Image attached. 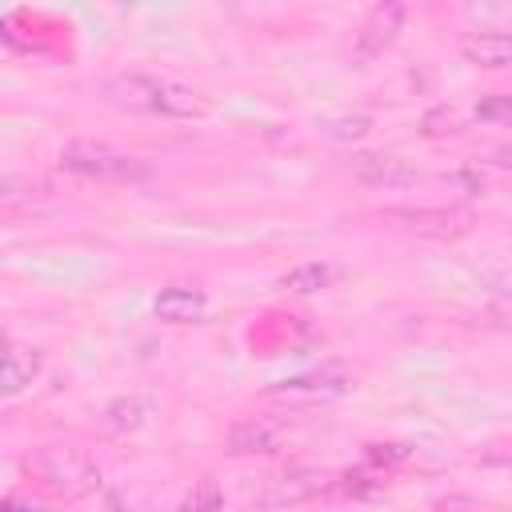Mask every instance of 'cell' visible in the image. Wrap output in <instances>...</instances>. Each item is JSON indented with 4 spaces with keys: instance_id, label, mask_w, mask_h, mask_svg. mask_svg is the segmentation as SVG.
<instances>
[{
    "instance_id": "obj_1",
    "label": "cell",
    "mask_w": 512,
    "mask_h": 512,
    "mask_svg": "<svg viewBox=\"0 0 512 512\" xmlns=\"http://www.w3.org/2000/svg\"><path fill=\"white\" fill-rule=\"evenodd\" d=\"M24 472L36 476L48 492L56 496H84L100 484V468L84 448H68V444H48L24 456Z\"/></svg>"
},
{
    "instance_id": "obj_2",
    "label": "cell",
    "mask_w": 512,
    "mask_h": 512,
    "mask_svg": "<svg viewBox=\"0 0 512 512\" xmlns=\"http://www.w3.org/2000/svg\"><path fill=\"white\" fill-rule=\"evenodd\" d=\"M60 164L72 176L100 180V184H132V180H148L152 176L148 160H140L132 152H120V148H112L104 140H72V144H64Z\"/></svg>"
},
{
    "instance_id": "obj_3",
    "label": "cell",
    "mask_w": 512,
    "mask_h": 512,
    "mask_svg": "<svg viewBox=\"0 0 512 512\" xmlns=\"http://www.w3.org/2000/svg\"><path fill=\"white\" fill-rule=\"evenodd\" d=\"M380 216L400 220L404 228L420 232V236H436V240H456L472 228V212L464 204H400V208H384Z\"/></svg>"
},
{
    "instance_id": "obj_4",
    "label": "cell",
    "mask_w": 512,
    "mask_h": 512,
    "mask_svg": "<svg viewBox=\"0 0 512 512\" xmlns=\"http://www.w3.org/2000/svg\"><path fill=\"white\" fill-rule=\"evenodd\" d=\"M348 392V372L336 368V364H324V368H312V372H300V376H288L280 384H272V400L280 404H292V408H312V404H324V400H336Z\"/></svg>"
},
{
    "instance_id": "obj_5",
    "label": "cell",
    "mask_w": 512,
    "mask_h": 512,
    "mask_svg": "<svg viewBox=\"0 0 512 512\" xmlns=\"http://www.w3.org/2000/svg\"><path fill=\"white\" fill-rule=\"evenodd\" d=\"M348 172L368 188H412L420 168L396 152H356L348 156Z\"/></svg>"
},
{
    "instance_id": "obj_6",
    "label": "cell",
    "mask_w": 512,
    "mask_h": 512,
    "mask_svg": "<svg viewBox=\"0 0 512 512\" xmlns=\"http://www.w3.org/2000/svg\"><path fill=\"white\" fill-rule=\"evenodd\" d=\"M404 16H408V8H404L400 0L376 4V8L364 16L360 32H356V56H360V60H372V56H380L384 48H392V40H396L400 28H404Z\"/></svg>"
},
{
    "instance_id": "obj_7",
    "label": "cell",
    "mask_w": 512,
    "mask_h": 512,
    "mask_svg": "<svg viewBox=\"0 0 512 512\" xmlns=\"http://www.w3.org/2000/svg\"><path fill=\"white\" fill-rule=\"evenodd\" d=\"M280 440H284V420L276 416H240L224 436L232 456H268L280 448Z\"/></svg>"
},
{
    "instance_id": "obj_8",
    "label": "cell",
    "mask_w": 512,
    "mask_h": 512,
    "mask_svg": "<svg viewBox=\"0 0 512 512\" xmlns=\"http://www.w3.org/2000/svg\"><path fill=\"white\" fill-rule=\"evenodd\" d=\"M324 484H328V480H324V472H316V468H288V472H280V476H272V480L264 484L260 504H264V508H292V504H304V500L320 496Z\"/></svg>"
},
{
    "instance_id": "obj_9",
    "label": "cell",
    "mask_w": 512,
    "mask_h": 512,
    "mask_svg": "<svg viewBox=\"0 0 512 512\" xmlns=\"http://www.w3.org/2000/svg\"><path fill=\"white\" fill-rule=\"evenodd\" d=\"M460 56L476 68H512V28H476L460 36Z\"/></svg>"
},
{
    "instance_id": "obj_10",
    "label": "cell",
    "mask_w": 512,
    "mask_h": 512,
    "mask_svg": "<svg viewBox=\"0 0 512 512\" xmlns=\"http://www.w3.org/2000/svg\"><path fill=\"white\" fill-rule=\"evenodd\" d=\"M104 100L116 104V108H128V112H156L160 80H156V76H144V72L108 76V80H104Z\"/></svg>"
},
{
    "instance_id": "obj_11",
    "label": "cell",
    "mask_w": 512,
    "mask_h": 512,
    "mask_svg": "<svg viewBox=\"0 0 512 512\" xmlns=\"http://www.w3.org/2000/svg\"><path fill=\"white\" fill-rule=\"evenodd\" d=\"M152 312L168 324H200L208 312V300L196 288H164V292H156Z\"/></svg>"
},
{
    "instance_id": "obj_12",
    "label": "cell",
    "mask_w": 512,
    "mask_h": 512,
    "mask_svg": "<svg viewBox=\"0 0 512 512\" xmlns=\"http://www.w3.org/2000/svg\"><path fill=\"white\" fill-rule=\"evenodd\" d=\"M156 112H160V116H172V120H192V116H204L208 104H204V96H200L196 88L176 84V80H160Z\"/></svg>"
},
{
    "instance_id": "obj_13",
    "label": "cell",
    "mask_w": 512,
    "mask_h": 512,
    "mask_svg": "<svg viewBox=\"0 0 512 512\" xmlns=\"http://www.w3.org/2000/svg\"><path fill=\"white\" fill-rule=\"evenodd\" d=\"M40 352L36 348H28V344H8V352H4V392L8 396H16V392H24L36 376H40Z\"/></svg>"
},
{
    "instance_id": "obj_14",
    "label": "cell",
    "mask_w": 512,
    "mask_h": 512,
    "mask_svg": "<svg viewBox=\"0 0 512 512\" xmlns=\"http://www.w3.org/2000/svg\"><path fill=\"white\" fill-rule=\"evenodd\" d=\"M336 276H340V272H336L332 264H324V260H308V264L288 268V272L280 276V288H284V292H292V296H312V292L332 288V280H336Z\"/></svg>"
},
{
    "instance_id": "obj_15",
    "label": "cell",
    "mask_w": 512,
    "mask_h": 512,
    "mask_svg": "<svg viewBox=\"0 0 512 512\" xmlns=\"http://www.w3.org/2000/svg\"><path fill=\"white\" fill-rule=\"evenodd\" d=\"M144 420H148V404L140 400V396H128V400H116V404H108V412H104V424L116 432V436H124V432H136V428H144Z\"/></svg>"
},
{
    "instance_id": "obj_16",
    "label": "cell",
    "mask_w": 512,
    "mask_h": 512,
    "mask_svg": "<svg viewBox=\"0 0 512 512\" xmlns=\"http://www.w3.org/2000/svg\"><path fill=\"white\" fill-rule=\"evenodd\" d=\"M220 508H224V492H220V484H216L212 476H200V480L184 492V500H180L176 512H220Z\"/></svg>"
},
{
    "instance_id": "obj_17",
    "label": "cell",
    "mask_w": 512,
    "mask_h": 512,
    "mask_svg": "<svg viewBox=\"0 0 512 512\" xmlns=\"http://www.w3.org/2000/svg\"><path fill=\"white\" fill-rule=\"evenodd\" d=\"M472 116L480 124H492V128H512V92H496V96L476 100Z\"/></svg>"
},
{
    "instance_id": "obj_18",
    "label": "cell",
    "mask_w": 512,
    "mask_h": 512,
    "mask_svg": "<svg viewBox=\"0 0 512 512\" xmlns=\"http://www.w3.org/2000/svg\"><path fill=\"white\" fill-rule=\"evenodd\" d=\"M324 132H328V136H336V140H360V136H368V132H372V116H364V112L336 116V120H328V124H324Z\"/></svg>"
},
{
    "instance_id": "obj_19",
    "label": "cell",
    "mask_w": 512,
    "mask_h": 512,
    "mask_svg": "<svg viewBox=\"0 0 512 512\" xmlns=\"http://www.w3.org/2000/svg\"><path fill=\"white\" fill-rule=\"evenodd\" d=\"M456 128H460L456 108H432V112H424V120H420V132H424V136H452Z\"/></svg>"
},
{
    "instance_id": "obj_20",
    "label": "cell",
    "mask_w": 512,
    "mask_h": 512,
    "mask_svg": "<svg viewBox=\"0 0 512 512\" xmlns=\"http://www.w3.org/2000/svg\"><path fill=\"white\" fill-rule=\"evenodd\" d=\"M340 480H344L340 484L344 496H368V492H376L384 484V472H344Z\"/></svg>"
},
{
    "instance_id": "obj_21",
    "label": "cell",
    "mask_w": 512,
    "mask_h": 512,
    "mask_svg": "<svg viewBox=\"0 0 512 512\" xmlns=\"http://www.w3.org/2000/svg\"><path fill=\"white\" fill-rule=\"evenodd\" d=\"M364 460L368 464H400V460H408V448H400V444H368L364 448Z\"/></svg>"
},
{
    "instance_id": "obj_22",
    "label": "cell",
    "mask_w": 512,
    "mask_h": 512,
    "mask_svg": "<svg viewBox=\"0 0 512 512\" xmlns=\"http://www.w3.org/2000/svg\"><path fill=\"white\" fill-rule=\"evenodd\" d=\"M432 512H480V504H476L472 496L452 492V496H440V500L432 504Z\"/></svg>"
},
{
    "instance_id": "obj_23",
    "label": "cell",
    "mask_w": 512,
    "mask_h": 512,
    "mask_svg": "<svg viewBox=\"0 0 512 512\" xmlns=\"http://www.w3.org/2000/svg\"><path fill=\"white\" fill-rule=\"evenodd\" d=\"M0 512H44V508H40V504H32V500H20V496H8Z\"/></svg>"
},
{
    "instance_id": "obj_24",
    "label": "cell",
    "mask_w": 512,
    "mask_h": 512,
    "mask_svg": "<svg viewBox=\"0 0 512 512\" xmlns=\"http://www.w3.org/2000/svg\"><path fill=\"white\" fill-rule=\"evenodd\" d=\"M492 160H496L500 168H512V140H508V144H500V148L492 152Z\"/></svg>"
},
{
    "instance_id": "obj_25",
    "label": "cell",
    "mask_w": 512,
    "mask_h": 512,
    "mask_svg": "<svg viewBox=\"0 0 512 512\" xmlns=\"http://www.w3.org/2000/svg\"><path fill=\"white\" fill-rule=\"evenodd\" d=\"M496 292L512 300V272H504V276H496Z\"/></svg>"
}]
</instances>
